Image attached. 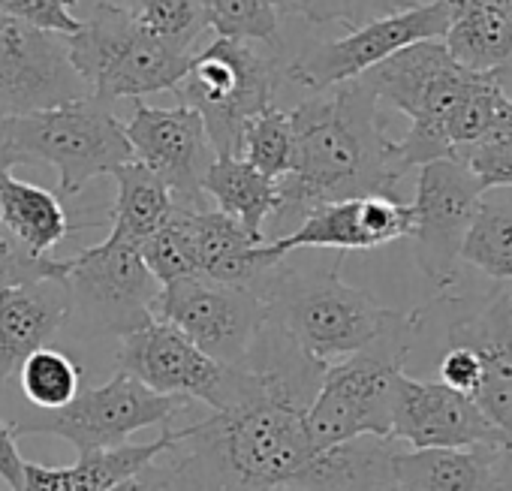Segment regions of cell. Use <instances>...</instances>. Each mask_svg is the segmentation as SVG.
Wrapping results in <instances>:
<instances>
[{
	"label": "cell",
	"instance_id": "obj_36",
	"mask_svg": "<svg viewBox=\"0 0 512 491\" xmlns=\"http://www.w3.org/2000/svg\"><path fill=\"white\" fill-rule=\"evenodd\" d=\"M455 160H464L473 169V175L482 181L485 190L512 187V139L470 145V148L458 151Z\"/></svg>",
	"mask_w": 512,
	"mask_h": 491
},
{
	"label": "cell",
	"instance_id": "obj_1",
	"mask_svg": "<svg viewBox=\"0 0 512 491\" xmlns=\"http://www.w3.org/2000/svg\"><path fill=\"white\" fill-rule=\"evenodd\" d=\"M293 166L278 178L266 241L290 235L314 208L359 196H395L404 178L380 100L365 76L314 91L293 112Z\"/></svg>",
	"mask_w": 512,
	"mask_h": 491
},
{
	"label": "cell",
	"instance_id": "obj_26",
	"mask_svg": "<svg viewBox=\"0 0 512 491\" xmlns=\"http://www.w3.org/2000/svg\"><path fill=\"white\" fill-rule=\"evenodd\" d=\"M202 193L217 202V211L238 220L253 238L266 241V223L278 208V181L253 169L244 157L217 154L202 178Z\"/></svg>",
	"mask_w": 512,
	"mask_h": 491
},
{
	"label": "cell",
	"instance_id": "obj_13",
	"mask_svg": "<svg viewBox=\"0 0 512 491\" xmlns=\"http://www.w3.org/2000/svg\"><path fill=\"white\" fill-rule=\"evenodd\" d=\"M485 187L464 160L443 157L419 166L413 208V254L422 275L449 293L458 281L461 244L476 217Z\"/></svg>",
	"mask_w": 512,
	"mask_h": 491
},
{
	"label": "cell",
	"instance_id": "obj_23",
	"mask_svg": "<svg viewBox=\"0 0 512 491\" xmlns=\"http://www.w3.org/2000/svg\"><path fill=\"white\" fill-rule=\"evenodd\" d=\"M0 214L10 232L37 257H52V248L70 232L94 226V220H73L61 196L46 187L19 181L13 169H0Z\"/></svg>",
	"mask_w": 512,
	"mask_h": 491
},
{
	"label": "cell",
	"instance_id": "obj_11",
	"mask_svg": "<svg viewBox=\"0 0 512 491\" xmlns=\"http://www.w3.org/2000/svg\"><path fill=\"white\" fill-rule=\"evenodd\" d=\"M455 317L446 326V347L461 344L479 356V383L473 401L497 431L494 449V491H512V290L464 305L449 299Z\"/></svg>",
	"mask_w": 512,
	"mask_h": 491
},
{
	"label": "cell",
	"instance_id": "obj_18",
	"mask_svg": "<svg viewBox=\"0 0 512 491\" xmlns=\"http://www.w3.org/2000/svg\"><path fill=\"white\" fill-rule=\"evenodd\" d=\"M413 208L398 196H359L314 208L290 235L275 238L272 248L281 257L305 248L323 251H374L389 241L410 238Z\"/></svg>",
	"mask_w": 512,
	"mask_h": 491
},
{
	"label": "cell",
	"instance_id": "obj_27",
	"mask_svg": "<svg viewBox=\"0 0 512 491\" xmlns=\"http://www.w3.org/2000/svg\"><path fill=\"white\" fill-rule=\"evenodd\" d=\"M112 178L118 184V196L109 208L112 229L127 235L130 241L142 244L148 235H154L172 217V211H175L172 193L139 160H127L124 166H118L112 172Z\"/></svg>",
	"mask_w": 512,
	"mask_h": 491
},
{
	"label": "cell",
	"instance_id": "obj_39",
	"mask_svg": "<svg viewBox=\"0 0 512 491\" xmlns=\"http://www.w3.org/2000/svg\"><path fill=\"white\" fill-rule=\"evenodd\" d=\"M0 479H4L10 491L25 488V458L19 452L13 422H7L4 416H0Z\"/></svg>",
	"mask_w": 512,
	"mask_h": 491
},
{
	"label": "cell",
	"instance_id": "obj_21",
	"mask_svg": "<svg viewBox=\"0 0 512 491\" xmlns=\"http://www.w3.org/2000/svg\"><path fill=\"white\" fill-rule=\"evenodd\" d=\"M401 443L395 437L362 434L317 449L287 491H392V461Z\"/></svg>",
	"mask_w": 512,
	"mask_h": 491
},
{
	"label": "cell",
	"instance_id": "obj_2",
	"mask_svg": "<svg viewBox=\"0 0 512 491\" xmlns=\"http://www.w3.org/2000/svg\"><path fill=\"white\" fill-rule=\"evenodd\" d=\"M341 260L344 254L326 269H293L281 260L260 287L269 323L320 365L359 353L401 317L371 293L350 287L341 278Z\"/></svg>",
	"mask_w": 512,
	"mask_h": 491
},
{
	"label": "cell",
	"instance_id": "obj_19",
	"mask_svg": "<svg viewBox=\"0 0 512 491\" xmlns=\"http://www.w3.org/2000/svg\"><path fill=\"white\" fill-rule=\"evenodd\" d=\"M175 217L181 220V226L193 244L199 275H205L211 281L247 287V290L260 293L269 272L281 260H287V257L275 254L272 241L253 238L238 220H232L223 211L175 208Z\"/></svg>",
	"mask_w": 512,
	"mask_h": 491
},
{
	"label": "cell",
	"instance_id": "obj_35",
	"mask_svg": "<svg viewBox=\"0 0 512 491\" xmlns=\"http://www.w3.org/2000/svg\"><path fill=\"white\" fill-rule=\"evenodd\" d=\"M139 254H142L145 269L154 275V281L160 287H166L172 281H181V278L199 275V263H196V254H193V244H190L181 220L175 217V211L166 220V226H160L154 235H148L139 244Z\"/></svg>",
	"mask_w": 512,
	"mask_h": 491
},
{
	"label": "cell",
	"instance_id": "obj_20",
	"mask_svg": "<svg viewBox=\"0 0 512 491\" xmlns=\"http://www.w3.org/2000/svg\"><path fill=\"white\" fill-rule=\"evenodd\" d=\"M67 317L70 299L58 278L0 287V395L31 353L58 338Z\"/></svg>",
	"mask_w": 512,
	"mask_h": 491
},
{
	"label": "cell",
	"instance_id": "obj_4",
	"mask_svg": "<svg viewBox=\"0 0 512 491\" xmlns=\"http://www.w3.org/2000/svg\"><path fill=\"white\" fill-rule=\"evenodd\" d=\"M284 67L281 46L217 37L193 52L175 94L202 118L214 154L238 157L244 127L275 106Z\"/></svg>",
	"mask_w": 512,
	"mask_h": 491
},
{
	"label": "cell",
	"instance_id": "obj_32",
	"mask_svg": "<svg viewBox=\"0 0 512 491\" xmlns=\"http://www.w3.org/2000/svg\"><path fill=\"white\" fill-rule=\"evenodd\" d=\"M205 13L217 37L281 46V13L275 0H205Z\"/></svg>",
	"mask_w": 512,
	"mask_h": 491
},
{
	"label": "cell",
	"instance_id": "obj_29",
	"mask_svg": "<svg viewBox=\"0 0 512 491\" xmlns=\"http://www.w3.org/2000/svg\"><path fill=\"white\" fill-rule=\"evenodd\" d=\"M130 19L157 43L193 55L196 40L211 31L205 0H130Z\"/></svg>",
	"mask_w": 512,
	"mask_h": 491
},
{
	"label": "cell",
	"instance_id": "obj_3",
	"mask_svg": "<svg viewBox=\"0 0 512 491\" xmlns=\"http://www.w3.org/2000/svg\"><path fill=\"white\" fill-rule=\"evenodd\" d=\"M422 329L425 308L401 311V317L377 341L326 368L305 413L308 434L317 449L362 434L389 437L395 380L404 374V362Z\"/></svg>",
	"mask_w": 512,
	"mask_h": 491
},
{
	"label": "cell",
	"instance_id": "obj_37",
	"mask_svg": "<svg viewBox=\"0 0 512 491\" xmlns=\"http://www.w3.org/2000/svg\"><path fill=\"white\" fill-rule=\"evenodd\" d=\"M0 13L67 37L82 28V19L70 13V0H0Z\"/></svg>",
	"mask_w": 512,
	"mask_h": 491
},
{
	"label": "cell",
	"instance_id": "obj_28",
	"mask_svg": "<svg viewBox=\"0 0 512 491\" xmlns=\"http://www.w3.org/2000/svg\"><path fill=\"white\" fill-rule=\"evenodd\" d=\"M461 263L497 284H512V187H497V196L482 193L461 244Z\"/></svg>",
	"mask_w": 512,
	"mask_h": 491
},
{
	"label": "cell",
	"instance_id": "obj_25",
	"mask_svg": "<svg viewBox=\"0 0 512 491\" xmlns=\"http://www.w3.org/2000/svg\"><path fill=\"white\" fill-rule=\"evenodd\" d=\"M443 46L461 70L500 76L512 64V19L485 4L452 0Z\"/></svg>",
	"mask_w": 512,
	"mask_h": 491
},
{
	"label": "cell",
	"instance_id": "obj_34",
	"mask_svg": "<svg viewBox=\"0 0 512 491\" xmlns=\"http://www.w3.org/2000/svg\"><path fill=\"white\" fill-rule=\"evenodd\" d=\"M19 166L16 157L10 154L7 136H4V118H0V169ZM67 275V260L55 257H37L25 244L10 232L0 214V287H16V284H34V281H49V278H64Z\"/></svg>",
	"mask_w": 512,
	"mask_h": 491
},
{
	"label": "cell",
	"instance_id": "obj_15",
	"mask_svg": "<svg viewBox=\"0 0 512 491\" xmlns=\"http://www.w3.org/2000/svg\"><path fill=\"white\" fill-rule=\"evenodd\" d=\"M88 94L67 34L0 13V118L55 109Z\"/></svg>",
	"mask_w": 512,
	"mask_h": 491
},
{
	"label": "cell",
	"instance_id": "obj_17",
	"mask_svg": "<svg viewBox=\"0 0 512 491\" xmlns=\"http://www.w3.org/2000/svg\"><path fill=\"white\" fill-rule=\"evenodd\" d=\"M389 437L410 449H467L497 443L494 425L470 395L440 380L410 377L407 371L395 380Z\"/></svg>",
	"mask_w": 512,
	"mask_h": 491
},
{
	"label": "cell",
	"instance_id": "obj_12",
	"mask_svg": "<svg viewBox=\"0 0 512 491\" xmlns=\"http://www.w3.org/2000/svg\"><path fill=\"white\" fill-rule=\"evenodd\" d=\"M154 317L175 326L214 362L235 368L263 332L269 308L256 290L193 275L160 287Z\"/></svg>",
	"mask_w": 512,
	"mask_h": 491
},
{
	"label": "cell",
	"instance_id": "obj_22",
	"mask_svg": "<svg viewBox=\"0 0 512 491\" xmlns=\"http://www.w3.org/2000/svg\"><path fill=\"white\" fill-rule=\"evenodd\" d=\"M494 443L467 449H410L392 461V491H494Z\"/></svg>",
	"mask_w": 512,
	"mask_h": 491
},
{
	"label": "cell",
	"instance_id": "obj_10",
	"mask_svg": "<svg viewBox=\"0 0 512 491\" xmlns=\"http://www.w3.org/2000/svg\"><path fill=\"white\" fill-rule=\"evenodd\" d=\"M449 16L452 0H425V4L380 16L356 31H347V37L302 49L293 61H287L284 76L299 88H308L311 94L335 88L341 82L365 76L407 46L443 40Z\"/></svg>",
	"mask_w": 512,
	"mask_h": 491
},
{
	"label": "cell",
	"instance_id": "obj_6",
	"mask_svg": "<svg viewBox=\"0 0 512 491\" xmlns=\"http://www.w3.org/2000/svg\"><path fill=\"white\" fill-rule=\"evenodd\" d=\"M476 79V73L461 70L449 58L443 40L407 46L365 73V82L374 88L377 100L410 118L407 136L395 142V163L401 175L431 160L455 157L446 124Z\"/></svg>",
	"mask_w": 512,
	"mask_h": 491
},
{
	"label": "cell",
	"instance_id": "obj_24",
	"mask_svg": "<svg viewBox=\"0 0 512 491\" xmlns=\"http://www.w3.org/2000/svg\"><path fill=\"white\" fill-rule=\"evenodd\" d=\"M172 440V425L163 428V434L151 443L139 446H118L106 452L82 455L70 467H46L37 461H25V488L22 491H109L130 473H136L142 464H148L154 455H160Z\"/></svg>",
	"mask_w": 512,
	"mask_h": 491
},
{
	"label": "cell",
	"instance_id": "obj_9",
	"mask_svg": "<svg viewBox=\"0 0 512 491\" xmlns=\"http://www.w3.org/2000/svg\"><path fill=\"white\" fill-rule=\"evenodd\" d=\"M193 401L151 392L136 377L118 371L97 389H82L70 404L58 410H37L34 416L16 419L13 434H52L67 440L76 455L106 452L124 446L136 431L175 422Z\"/></svg>",
	"mask_w": 512,
	"mask_h": 491
},
{
	"label": "cell",
	"instance_id": "obj_7",
	"mask_svg": "<svg viewBox=\"0 0 512 491\" xmlns=\"http://www.w3.org/2000/svg\"><path fill=\"white\" fill-rule=\"evenodd\" d=\"M67 43L73 67L85 79L88 91L112 106L118 100L175 91L193 58L151 40L124 7L109 0L91 10Z\"/></svg>",
	"mask_w": 512,
	"mask_h": 491
},
{
	"label": "cell",
	"instance_id": "obj_5",
	"mask_svg": "<svg viewBox=\"0 0 512 491\" xmlns=\"http://www.w3.org/2000/svg\"><path fill=\"white\" fill-rule=\"evenodd\" d=\"M4 136L16 163L43 160L58 169L61 199L79 196L88 181L112 175L133 160L115 106L94 94L55 109L4 118Z\"/></svg>",
	"mask_w": 512,
	"mask_h": 491
},
{
	"label": "cell",
	"instance_id": "obj_30",
	"mask_svg": "<svg viewBox=\"0 0 512 491\" xmlns=\"http://www.w3.org/2000/svg\"><path fill=\"white\" fill-rule=\"evenodd\" d=\"M82 374L85 371L73 356L49 344L31 353L16 377L28 404L43 413V410H58L70 404L82 392Z\"/></svg>",
	"mask_w": 512,
	"mask_h": 491
},
{
	"label": "cell",
	"instance_id": "obj_16",
	"mask_svg": "<svg viewBox=\"0 0 512 491\" xmlns=\"http://www.w3.org/2000/svg\"><path fill=\"white\" fill-rule=\"evenodd\" d=\"M133 148V160L148 166L172 193L175 208L202 211V178L217 157L202 118L190 106L157 109L136 100L133 118L124 127Z\"/></svg>",
	"mask_w": 512,
	"mask_h": 491
},
{
	"label": "cell",
	"instance_id": "obj_33",
	"mask_svg": "<svg viewBox=\"0 0 512 491\" xmlns=\"http://www.w3.org/2000/svg\"><path fill=\"white\" fill-rule=\"evenodd\" d=\"M416 4H425V0H275L281 16H293L320 28L341 25L347 31H356L380 16H389Z\"/></svg>",
	"mask_w": 512,
	"mask_h": 491
},
{
	"label": "cell",
	"instance_id": "obj_8",
	"mask_svg": "<svg viewBox=\"0 0 512 491\" xmlns=\"http://www.w3.org/2000/svg\"><path fill=\"white\" fill-rule=\"evenodd\" d=\"M76 335H130L154 320L160 284L145 269L139 244L121 232H109L94 248L67 260L61 278Z\"/></svg>",
	"mask_w": 512,
	"mask_h": 491
},
{
	"label": "cell",
	"instance_id": "obj_31",
	"mask_svg": "<svg viewBox=\"0 0 512 491\" xmlns=\"http://www.w3.org/2000/svg\"><path fill=\"white\" fill-rule=\"evenodd\" d=\"M253 169L269 178H284L293 166V121L290 112L272 106L256 115L241 133V154Z\"/></svg>",
	"mask_w": 512,
	"mask_h": 491
},
{
	"label": "cell",
	"instance_id": "obj_14",
	"mask_svg": "<svg viewBox=\"0 0 512 491\" xmlns=\"http://www.w3.org/2000/svg\"><path fill=\"white\" fill-rule=\"evenodd\" d=\"M118 371L136 377L151 392L202 401L214 413L226 410L241 392V368H229L205 356L175 326L151 320L121 338Z\"/></svg>",
	"mask_w": 512,
	"mask_h": 491
},
{
	"label": "cell",
	"instance_id": "obj_38",
	"mask_svg": "<svg viewBox=\"0 0 512 491\" xmlns=\"http://www.w3.org/2000/svg\"><path fill=\"white\" fill-rule=\"evenodd\" d=\"M479 356L470 350V347H461V344H449L440 356V365H437V374H440V383L464 392V395H473L476 383H479Z\"/></svg>",
	"mask_w": 512,
	"mask_h": 491
}]
</instances>
